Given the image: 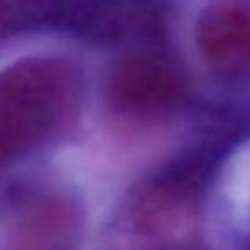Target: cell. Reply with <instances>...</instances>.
<instances>
[{
    "mask_svg": "<svg viewBox=\"0 0 250 250\" xmlns=\"http://www.w3.org/2000/svg\"><path fill=\"white\" fill-rule=\"evenodd\" d=\"M201 162H184L143 181L121 209L119 237L131 250H164L188 231L206 174Z\"/></svg>",
    "mask_w": 250,
    "mask_h": 250,
    "instance_id": "cell-2",
    "label": "cell"
},
{
    "mask_svg": "<svg viewBox=\"0 0 250 250\" xmlns=\"http://www.w3.org/2000/svg\"><path fill=\"white\" fill-rule=\"evenodd\" d=\"M82 228V214L72 199L41 196L19 213L9 250H80Z\"/></svg>",
    "mask_w": 250,
    "mask_h": 250,
    "instance_id": "cell-4",
    "label": "cell"
},
{
    "mask_svg": "<svg viewBox=\"0 0 250 250\" xmlns=\"http://www.w3.org/2000/svg\"><path fill=\"white\" fill-rule=\"evenodd\" d=\"M80 82L66 60L26 58L0 72V160L48 145L73 121Z\"/></svg>",
    "mask_w": 250,
    "mask_h": 250,
    "instance_id": "cell-1",
    "label": "cell"
},
{
    "mask_svg": "<svg viewBox=\"0 0 250 250\" xmlns=\"http://www.w3.org/2000/svg\"><path fill=\"white\" fill-rule=\"evenodd\" d=\"M198 50L211 68L227 75L250 68V14L223 7L208 12L196 31Z\"/></svg>",
    "mask_w": 250,
    "mask_h": 250,
    "instance_id": "cell-5",
    "label": "cell"
},
{
    "mask_svg": "<svg viewBox=\"0 0 250 250\" xmlns=\"http://www.w3.org/2000/svg\"><path fill=\"white\" fill-rule=\"evenodd\" d=\"M184 250H203V249H184Z\"/></svg>",
    "mask_w": 250,
    "mask_h": 250,
    "instance_id": "cell-6",
    "label": "cell"
},
{
    "mask_svg": "<svg viewBox=\"0 0 250 250\" xmlns=\"http://www.w3.org/2000/svg\"><path fill=\"white\" fill-rule=\"evenodd\" d=\"M107 97L119 114L145 119L170 111L181 97V89L162 62L148 55H133L112 70Z\"/></svg>",
    "mask_w": 250,
    "mask_h": 250,
    "instance_id": "cell-3",
    "label": "cell"
}]
</instances>
